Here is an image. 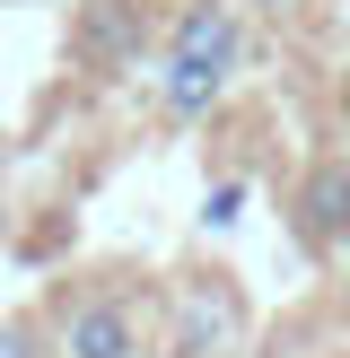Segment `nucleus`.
<instances>
[{
    "mask_svg": "<svg viewBox=\"0 0 350 358\" xmlns=\"http://www.w3.org/2000/svg\"><path fill=\"white\" fill-rule=\"evenodd\" d=\"M245 62H254V17H245V0H175L167 27H158L149 70H140L149 122H167V131L210 122L237 96Z\"/></svg>",
    "mask_w": 350,
    "mask_h": 358,
    "instance_id": "1",
    "label": "nucleus"
},
{
    "mask_svg": "<svg viewBox=\"0 0 350 358\" xmlns=\"http://www.w3.org/2000/svg\"><path fill=\"white\" fill-rule=\"evenodd\" d=\"M52 358H149V297L132 271H70L44 297Z\"/></svg>",
    "mask_w": 350,
    "mask_h": 358,
    "instance_id": "2",
    "label": "nucleus"
},
{
    "mask_svg": "<svg viewBox=\"0 0 350 358\" xmlns=\"http://www.w3.org/2000/svg\"><path fill=\"white\" fill-rule=\"evenodd\" d=\"M254 341V297L219 262H184L158 289V350L149 358H237Z\"/></svg>",
    "mask_w": 350,
    "mask_h": 358,
    "instance_id": "3",
    "label": "nucleus"
},
{
    "mask_svg": "<svg viewBox=\"0 0 350 358\" xmlns=\"http://www.w3.org/2000/svg\"><path fill=\"white\" fill-rule=\"evenodd\" d=\"M158 27H167V17H158L149 0H79V17H70V62H79V79L105 87V79L149 70Z\"/></svg>",
    "mask_w": 350,
    "mask_h": 358,
    "instance_id": "4",
    "label": "nucleus"
},
{
    "mask_svg": "<svg viewBox=\"0 0 350 358\" xmlns=\"http://www.w3.org/2000/svg\"><path fill=\"white\" fill-rule=\"evenodd\" d=\"M289 245L307 262H350V157L342 149H315L307 166L289 175Z\"/></svg>",
    "mask_w": 350,
    "mask_h": 358,
    "instance_id": "5",
    "label": "nucleus"
},
{
    "mask_svg": "<svg viewBox=\"0 0 350 358\" xmlns=\"http://www.w3.org/2000/svg\"><path fill=\"white\" fill-rule=\"evenodd\" d=\"M0 358H52V332H44V315H0Z\"/></svg>",
    "mask_w": 350,
    "mask_h": 358,
    "instance_id": "6",
    "label": "nucleus"
},
{
    "mask_svg": "<svg viewBox=\"0 0 350 358\" xmlns=\"http://www.w3.org/2000/svg\"><path fill=\"white\" fill-rule=\"evenodd\" d=\"M237 210H245V184L227 175V184H210V201H202V227L219 236V227H237Z\"/></svg>",
    "mask_w": 350,
    "mask_h": 358,
    "instance_id": "7",
    "label": "nucleus"
},
{
    "mask_svg": "<svg viewBox=\"0 0 350 358\" xmlns=\"http://www.w3.org/2000/svg\"><path fill=\"white\" fill-rule=\"evenodd\" d=\"M324 0H245V17L254 27H298V17H315Z\"/></svg>",
    "mask_w": 350,
    "mask_h": 358,
    "instance_id": "8",
    "label": "nucleus"
},
{
    "mask_svg": "<svg viewBox=\"0 0 350 358\" xmlns=\"http://www.w3.org/2000/svg\"><path fill=\"white\" fill-rule=\"evenodd\" d=\"M0 175H9V131H0Z\"/></svg>",
    "mask_w": 350,
    "mask_h": 358,
    "instance_id": "9",
    "label": "nucleus"
}]
</instances>
